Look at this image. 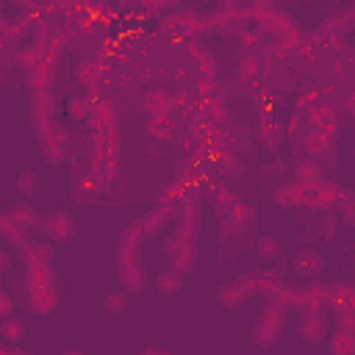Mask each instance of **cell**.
Instances as JSON below:
<instances>
[{"label": "cell", "instance_id": "6da1fadb", "mask_svg": "<svg viewBox=\"0 0 355 355\" xmlns=\"http://www.w3.org/2000/svg\"><path fill=\"white\" fill-rule=\"evenodd\" d=\"M31 122L36 128V136H39V144H42L47 164L58 166L67 155V130L53 116H31Z\"/></svg>", "mask_w": 355, "mask_h": 355}, {"label": "cell", "instance_id": "7a4b0ae2", "mask_svg": "<svg viewBox=\"0 0 355 355\" xmlns=\"http://www.w3.org/2000/svg\"><path fill=\"white\" fill-rule=\"evenodd\" d=\"M286 316H288V308L277 300H269L258 316V322L252 324V341L258 347H272L280 333H283V324H286Z\"/></svg>", "mask_w": 355, "mask_h": 355}, {"label": "cell", "instance_id": "3957f363", "mask_svg": "<svg viewBox=\"0 0 355 355\" xmlns=\"http://www.w3.org/2000/svg\"><path fill=\"white\" fill-rule=\"evenodd\" d=\"M116 272H119V280L128 291H141L147 277H144V266H141V247H128V244H119L116 247Z\"/></svg>", "mask_w": 355, "mask_h": 355}, {"label": "cell", "instance_id": "277c9868", "mask_svg": "<svg viewBox=\"0 0 355 355\" xmlns=\"http://www.w3.org/2000/svg\"><path fill=\"white\" fill-rule=\"evenodd\" d=\"M347 194H349V189H341L338 183L319 180V183L308 191V197L302 200V205L311 208V211H336L338 202H341Z\"/></svg>", "mask_w": 355, "mask_h": 355}, {"label": "cell", "instance_id": "5b68a950", "mask_svg": "<svg viewBox=\"0 0 355 355\" xmlns=\"http://www.w3.org/2000/svg\"><path fill=\"white\" fill-rule=\"evenodd\" d=\"M252 297H255V272H247L244 277H239V280H233L216 291V300L225 308H239V305L250 302Z\"/></svg>", "mask_w": 355, "mask_h": 355}, {"label": "cell", "instance_id": "8992f818", "mask_svg": "<svg viewBox=\"0 0 355 355\" xmlns=\"http://www.w3.org/2000/svg\"><path fill=\"white\" fill-rule=\"evenodd\" d=\"M178 236L183 239V241H189V244H194L197 241V236H200V227H202V211H200V205H194V202H180L178 205Z\"/></svg>", "mask_w": 355, "mask_h": 355}, {"label": "cell", "instance_id": "52a82bcc", "mask_svg": "<svg viewBox=\"0 0 355 355\" xmlns=\"http://www.w3.org/2000/svg\"><path fill=\"white\" fill-rule=\"evenodd\" d=\"M178 216V205H164V202H155L144 216H141V230H144V239H153L155 233H161L172 219Z\"/></svg>", "mask_w": 355, "mask_h": 355}, {"label": "cell", "instance_id": "ba28073f", "mask_svg": "<svg viewBox=\"0 0 355 355\" xmlns=\"http://www.w3.org/2000/svg\"><path fill=\"white\" fill-rule=\"evenodd\" d=\"M297 333L305 344H319L327 333V319H324V311H302L300 316V324H297Z\"/></svg>", "mask_w": 355, "mask_h": 355}, {"label": "cell", "instance_id": "9c48e42d", "mask_svg": "<svg viewBox=\"0 0 355 355\" xmlns=\"http://www.w3.org/2000/svg\"><path fill=\"white\" fill-rule=\"evenodd\" d=\"M44 230L55 244H69L75 239V219L67 211H53L44 219Z\"/></svg>", "mask_w": 355, "mask_h": 355}, {"label": "cell", "instance_id": "30bf717a", "mask_svg": "<svg viewBox=\"0 0 355 355\" xmlns=\"http://www.w3.org/2000/svg\"><path fill=\"white\" fill-rule=\"evenodd\" d=\"M302 150H305L311 158L336 161V141H333V139H327L319 128H311V130L302 136Z\"/></svg>", "mask_w": 355, "mask_h": 355}, {"label": "cell", "instance_id": "8fae6325", "mask_svg": "<svg viewBox=\"0 0 355 355\" xmlns=\"http://www.w3.org/2000/svg\"><path fill=\"white\" fill-rule=\"evenodd\" d=\"M28 288V305L33 313L39 316H47L55 311L58 305V291L53 286H25Z\"/></svg>", "mask_w": 355, "mask_h": 355}, {"label": "cell", "instance_id": "7c38bea8", "mask_svg": "<svg viewBox=\"0 0 355 355\" xmlns=\"http://www.w3.org/2000/svg\"><path fill=\"white\" fill-rule=\"evenodd\" d=\"M144 133L153 141H172L175 139V122L172 114H150L144 122Z\"/></svg>", "mask_w": 355, "mask_h": 355}, {"label": "cell", "instance_id": "4fadbf2b", "mask_svg": "<svg viewBox=\"0 0 355 355\" xmlns=\"http://www.w3.org/2000/svg\"><path fill=\"white\" fill-rule=\"evenodd\" d=\"M308 191H311V186H302V183H283V186H277L275 189V194H272V200H275V205H280V208H297V205H302V200L308 197Z\"/></svg>", "mask_w": 355, "mask_h": 355}, {"label": "cell", "instance_id": "5bb4252c", "mask_svg": "<svg viewBox=\"0 0 355 355\" xmlns=\"http://www.w3.org/2000/svg\"><path fill=\"white\" fill-rule=\"evenodd\" d=\"M322 269H324V258L319 255V250H311L308 247V250H300L297 252V258H294V272L297 275L313 280V277L322 275Z\"/></svg>", "mask_w": 355, "mask_h": 355}, {"label": "cell", "instance_id": "9a60e30c", "mask_svg": "<svg viewBox=\"0 0 355 355\" xmlns=\"http://www.w3.org/2000/svg\"><path fill=\"white\" fill-rule=\"evenodd\" d=\"M197 119L205 122L208 128H227L230 114H227V108H225V100H202Z\"/></svg>", "mask_w": 355, "mask_h": 355}, {"label": "cell", "instance_id": "2e32d148", "mask_svg": "<svg viewBox=\"0 0 355 355\" xmlns=\"http://www.w3.org/2000/svg\"><path fill=\"white\" fill-rule=\"evenodd\" d=\"M92 133H97V130H103V128H111V125H116V119H119V111H116V105L108 100V97H100V100H94V108H92Z\"/></svg>", "mask_w": 355, "mask_h": 355}, {"label": "cell", "instance_id": "e0dca14e", "mask_svg": "<svg viewBox=\"0 0 355 355\" xmlns=\"http://www.w3.org/2000/svg\"><path fill=\"white\" fill-rule=\"evenodd\" d=\"M294 180L297 183H302V186H316L319 180H324V169H322V161L319 158H302V161H297V166H294Z\"/></svg>", "mask_w": 355, "mask_h": 355}, {"label": "cell", "instance_id": "ac0fdd59", "mask_svg": "<svg viewBox=\"0 0 355 355\" xmlns=\"http://www.w3.org/2000/svg\"><path fill=\"white\" fill-rule=\"evenodd\" d=\"M0 239H3L6 244H11V247L22 250V247L28 244V230H25L22 225H17V222L8 216V211H0Z\"/></svg>", "mask_w": 355, "mask_h": 355}, {"label": "cell", "instance_id": "d6986e66", "mask_svg": "<svg viewBox=\"0 0 355 355\" xmlns=\"http://www.w3.org/2000/svg\"><path fill=\"white\" fill-rule=\"evenodd\" d=\"M53 83H55V64H50V61H42L33 72H28V89H31V94L47 92V89H53Z\"/></svg>", "mask_w": 355, "mask_h": 355}, {"label": "cell", "instance_id": "ffe728a7", "mask_svg": "<svg viewBox=\"0 0 355 355\" xmlns=\"http://www.w3.org/2000/svg\"><path fill=\"white\" fill-rule=\"evenodd\" d=\"M141 108L150 114H172V94L166 89H150L141 100Z\"/></svg>", "mask_w": 355, "mask_h": 355}, {"label": "cell", "instance_id": "44dd1931", "mask_svg": "<svg viewBox=\"0 0 355 355\" xmlns=\"http://www.w3.org/2000/svg\"><path fill=\"white\" fill-rule=\"evenodd\" d=\"M8 216H11L17 225H22L25 230H33V227H42V225H44L42 214H39L33 205H28V202H17V205H11V208H8Z\"/></svg>", "mask_w": 355, "mask_h": 355}, {"label": "cell", "instance_id": "7402d4cb", "mask_svg": "<svg viewBox=\"0 0 355 355\" xmlns=\"http://www.w3.org/2000/svg\"><path fill=\"white\" fill-rule=\"evenodd\" d=\"M42 61H44V53H42L36 44H22V47L14 53V64H17L22 72H33Z\"/></svg>", "mask_w": 355, "mask_h": 355}, {"label": "cell", "instance_id": "603a6c76", "mask_svg": "<svg viewBox=\"0 0 355 355\" xmlns=\"http://www.w3.org/2000/svg\"><path fill=\"white\" fill-rule=\"evenodd\" d=\"M55 108H58V100H55L53 89L36 92L31 100V116H55Z\"/></svg>", "mask_w": 355, "mask_h": 355}, {"label": "cell", "instance_id": "cb8c5ba5", "mask_svg": "<svg viewBox=\"0 0 355 355\" xmlns=\"http://www.w3.org/2000/svg\"><path fill=\"white\" fill-rule=\"evenodd\" d=\"M194 258H197V244H189V241H183V247L169 258V266L175 269V272H180V275H186V272H191V266H194Z\"/></svg>", "mask_w": 355, "mask_h": 355}, {"label": "cell", "instance_id": "d4e9b609", "mask_svg": "<svg viewBox=\"0 0 355 355\" xmlns=\"http://www.w3.org/2000/svg\"><path fill=\"white\" fill-rule=\"evenodd\" d=\"M92 108H94V100L92 97H69L67 100V116L72 122H83L92 116Z\"/></svg>", "mask_w": 355, "mask_h": 355}, {"label": "cell", "instance_id": "484cf974", "mask_svg": "<svg viewBox=\"0 0 355 355\" xmlns=\"http://www.w3.org/2000/svg\"><path fill=\"white\" fill-rule=\"evenodd\" d=\"M189 53H191V58L200 64V78H216V61L205 53V47H200L197 42H191V44H189Z\"/></svg>", "mask_w": 355, "mask_h": 355}, {"label": "cell", "instance_id": "4316f807", "mask_svg": "<svg viewBox=\"0 0 355 355\" xmlns=\"http://www.w3.org/2000/svg\"><path fill=\"white\" fill-rule=\"evenodd\" d=\"M97 191H100V183H97V178L89 172V175L78 178V183H75V202H92V200L97 197Z\"/></svg>", "mask_w": 355, "mask_h": 355}, {"label": "cell", "instance_id": "83f0119b", "mask_svg": "<svg viewBox=\"0 0 355 355\" xmlns=\"http://www.w3.org/2000/svg\"><path fill=\"white\" fill-rule=\"evenodd\" d=\"M211 200L216 202V211H219V216H222V214H227V211H230V205H233L239 197H236L225 183L211 180Z\"/></svg>", "mask_w": 355, "mask_h": 355}, {"label": "cell", "instance_id": "f1b7e54d", "mask_svg": "<svg viewBox=\"0 0 355 355\" xmlns=\"http://www.w3.org/2000/svg\"><path fill=\"white\" fill-rule=\"evenodd\" d=\"M327 349L333 355H355V336L344 333V330H336L333 338L327 341Z\"/></svg>", "mask_w": 355, "mask_h": 355}, {"label": "cell", "instance_id": "f546056e", "mask_svg": "<svg viewBox=\"0 0 355 355\" xmlns=\"http://www.w3.org/2000/svg\"><path fill=\"white\" fill-rule=\"evenodd\" d=\"M227 216L244 230V227H250L252 222H255V208L250 205V202H241V200H236L233 205H230V211H227Z\"/></svg>", "mask_w": 355, "mask_h": 355}, {"label": "cell", "instance_id": "4dcf8cb0", "mask_svg": "<svg viewBox=\"0 0 355 355\" xmlns=\"http://www.w3.org/2000/svg\"><path fill=\"white\" fill-rule=\"evenodd\" d=\"M180 286H183V275H180V272H175V269L161 272V275H158V280H155V288H158L161 294H178V291H180Z\"/></svg>", "mask_w": 355, "mask_h": 355}, {"label": "cell", "instance_id": "1f68e13d", "mask_svg": "<svg viewBox=\"0 0 355 355\" xmlns=\"http://www.w3.org/2000/svg\"><path fill=\"white\" fill-rule=\"evenodd\" d=\"M22 336H25V324H22V319H14L11 313H8V316H3L0 338H3V341H8V344H14V341H19Z\"/></svg>", "mask_w": 355, "mask_h": 355}, {"label": "cell", "instance_id": "d6a6232c", "mask_svg": "<svg viewBox=\"0 0 355 355\" xmlns=\"http://www.w3.org/2000/svg\"><path fill=\"white\" fill-rule=\"evenodd\" d=\"M239 78H244L250 83H258V78H261V61L255 55H244L241 53V58H239Z\"/></svg>", "mask_w": 355, "mask_h": 355}, {"label": "cell", "instance_id": "836d02e7", "mask_svg": "<svg viewBox=\"0 0 355 355\" xmlns=\"http://www.w3.org/2000/svg\"><path fill=\"white\" fill-rule=\"evenodd\" d=\"M333 111H336V108H333V105H327V103H322V100H319V103H313L311 108H305V122H308V130H311V128H319V125H322V122H324V119H327Z\"/></svg>", "mask_w": 355, "mask_h": 355}, {"label": "cell", "instance_id": "e575fe53", "mask_svg": "<svg viewBox=\"0 0 355 355\" xmlns=\"http://www.w3.org/2000/svg\"><path fill=\"white\" fill-rule=\"evenodd\" d=\"M183 191H186V186H183L180 180H172L169 186H164V189L158 191L155 202H164V205H180V200H183Z\"/></svg>", "mask_w": 355, "mask_h": 355}, {"label": "cell", "instance_id": "d590c367", "mask_svg": "<svg viewBox=\"0 0 355 355\" xmlns=\"http://www.w3.org/2000/svg\"><path fill=\"white\" fill-rule=\"evenodd\" d=\"M119 244H128V247H141L144 244V230H141V219L125 225V230L119 233Z\"/></svg>", "mask_w": 355, "mask_h": 355}, {"label": "cell", "instance_id": "8d00e7d4", "mask_svg": "<svg viewBox=\"0 0 355 355\" xmlns=\"http://www.w3.org/2000/svg\"><path fill=\"white\" fill-rule=\"evenodd\" d=\"M39 186H42V180H39V175L31 172V169L17 178V191H19L22 197H33V194L39 191Z\"/></svg>", "mask_w": 355, "mask_h": 355}, {"label": "cell", "instance_id": "74e56055", "mask_svg": "<svg viewBox=\"0 0 355 355\" xmlns=\"http://www.w3.org/2000/svg\"><path fill=\"white\" fill-rule=\"evenodd\" d=\"M255 252L263 258V261H272V258H280V241L275 236H261L258 244H255Z\"/></svg>", "mask_w": 355, "mask_h": 355}, {"label": "cell", "instance_id": "f35d334b", "mask_svg": "<svg viewBox=\"0 0 355 355\" xmlns=\"http://www.w3.org/2000/svg\"><path fill=\"white\" fill-rule=\"evenodd\" d=\"M103 305H105V311H108V313H114V316H116V313L128 311V294L114 288V291H108V294L103 297Z\"/></svg>", "mask_w": 355, "mask_h": 355}, {"label": "cell", "instance_id": "ab89813d", "mask_svg": "<svg viewBox=\"0 0 355 355\" xmlns=\"http://www.w3.org/2000/svg\"><path fill=\"white\" fill-rule=\"evenodd\" d=\"M319 100H322V86H305L297 92V111H305Z\"/></svg>", "mask_w": 355, "mask_h": 355}, {"label": "cell", "instance_id": "60d3db41", "mask_svg": "<svg viewBox=\"0 0 355 355\" xmlns=\"http://www.w3.org/2000/svg\"><path fill=\"white\" fill-rule=\"evenodd\" d=\"M319 130H322L327 139H333V141H336V139L341 136V130H344V122H341L338 111H333V114H330V116H327V119L319 125Z\"/></svg>", "mask_w": 355, "mask_h": 355}, {"label": "cell", "instance_id": "b9f144b4", "mask_svg": "<svg viewBox=\"0 0 355 355\" xmlns=\"http://www.w3.org/2000/svg\"><path fill=\"white\" fill-rule=\"evenodd\" d=\"M236 233H241V227H239L230 216H225V219L219 216V239H222V241H227V239H233Z\"/></svg>", "mask_w": 355, "mask_h": 355}, {"label": "cell", "instance_id": "7bdbcfd3", "mask_svg": "<svg viewBox=\"0 0 355 355\" xmlns=\"http://www.w3.org/2000/svg\"><path fill=\"white\" fill-rule=\"evenodd\" d=\"M189 133H191V136H194L200 144H205V141H208L211 128H208L205 122H200V119H191V122H189Z\"/></svg>", "mask_w": 355, "mask_h": 355}, {"label": "cell", "instance_id": "ee69618b", "mask_svg": "<svg viewBox=\"0 0 355 355\" xmlns=\"http://www.w3.org/2000/svg\"><path fill=\"white\" fill-rule=\"evenodd\" d=\"M180 247H183V239H180L178 233H172V236L164 241V252H166V258H172V255L180 250Z\"/></svg>", "mask_w": 355, "mask_h": 355}, {"label": "cell", "instance_id": "f6af8a7d", "mask_svg": "<svg viewBox=\"0 0 355 355\" xmlns=\"http://www.w3.org/2000/svg\"><path fill=\"white\" fill-rule=\"evenodd\" d=\"M236 33H239L241 44H247V47H255V44H261V36H258V33H252V31H247V28H239Z\"/></svg>", "mask_w": 355, "mask_h": 355}, {"label": "cell", "instance_id": "bcb514c9", "mask_svg": "<svg viewBox=\"0 0 355 355\" xmlns=\"http://www.w3.org/2000/svg\"><path fill=\"white\" fill-rule=\"evenodd\" d=\"M11 311H14V300H11V294H8V291H3V288H0V319H3V316H8Z\"/></svg>", "mask_w": 355, "mask_h": 355}, {"label": "cell", "instance_id": "7dc6e473", "mask_svg": "<svg viewBox=\"0 0 355 355\" xmlns=\"http://www.w3.org/2000/svg\"><path fill=\"white\" fill-rule=\"evenodd\" d=\"M178 0H150V6H147V11H153V14H161L164 8H172Z\"/></svg>", "mask_w": 355, "mask_h": 355}, {"label": "cell", "instance_id": "c3c4849f", "mask_svg": "<svg viewBox=\"0 0 355 355\" xmlns=\"http://www.w3.org/2000/svg\"><path fill=\"white\" fill-rule=\"evenodd\" d=\"M31 244H33V250H36L42 258L53 261V247H50V244H44V241H31Z\"/></svg>", "mask_w": 355, "mask_h": 355}, {"label": "cell", "instance_id": "681fc988", "mask_svg": "<svg viewBox=\"0 0 355 355\" xmlns=\"http://www.w3.org/2000/svg\"><path fill=\"white\" fill-rule=\"evenodd\" d=\"M322 239H324V241L336 239V216H330V219H327V225H324V230H322Z\"/></svg>", "mask_w": 355, "mask_h": 355}, {"label": "cell", "instance_id": "f907efd6", "mask_svg": "<svg viewBox=\"0 0 355 355\" xmlns=\"http://www.w3.org/2000/svg\"><path fill=\"white\" fill-rule=\"evenodd\" d=\"M8 266H11V252L0 247V275H3V272H8Z\"/></svg>", "mask_w": 355, "mask_h": 355}, {"label": "cell", "instance_id": "816d5d0a", "mask_svg": "<svg viewBox=\"0 0 355 355\" xmlns=\"http://www.w3.org/2000/svg\"><path fill=\"white\" fill-rule=\"evenodd\" d=\"M0 355H28V352H22V349H17L14 344H0Z\"/></svg>", "mask_w": 355, "mask_h": 355}, {"label": "cell", "instance_id": "f5cc1de1", "mask_svg": "<svg viewBox=\"0 0 355 355\" xmlns=\"http://www.w3.org/2000/svg\"><path fill=\"white\" fill-rule=\"evenodd\" d=\"M344 111L347 114H355V94L352 92H347V97H344Z\"/></svg>", "mask_w": 355, "mask_h": 355}, {"label": "cell", "instance_id": "db71d44e", "mask_svg": "<svg viewBox=\"0 0 355 355\" xmlns=\"http://www.w3.org/2000/svg\"><path fill=\"white\" fill-rule=\"evenodd\" d=\"M144 155H147V158H150V161H153V158H155V161H158V155H161V153H158V150H153V147H150V150H147V153H144Z\"/></svg>", "mask_w": 355, "mask_h": 355}, {"label": "cell", "instance_id": "11a10c76", "mask_svg": "<svg viewBox=\"0 0 355 355\" xmlns=\"http://www.w3.org/2000/svg\"><path fill=\"white\" fill-rule=\"evenodd\" d=\"M275 0H250V6H272Z\"/></svg>", "mask_w": 355, "mask_h": 355}, {"label": "cell", "instance_id": "9f6ffc18", "mask_svg": "<svg viewBox=\"0 0 355 355\" xmlns=\"http://www.w3.org/2000/svg\"><path fill=\"white\" fill-rule=\"evenodd\" d=\"M11 3H14V6H19V8H22V11H25V8H28V3H31V0H11Z\"/></svg>", "mask_w": 355, "mask_h": 355}, {"label": "cell", "instance_id": "6f0895ef", "mask_svg": "<svg viewBox=\"0 0 355 355\" xmlns=\"http://www.w3.org/2000/svg\"><path fill=\"white\" fill-rule=\"evenodd\" d=\"M219 3H222V6H236L239 0H219Z\"/></svg>", "mask_w": 355, "mask_h": 355}, {"label": "cell", "instance_id": "680465c9", "mask_svg": "<svg viewBox=\"0 0 355 355\" xmlns=\"http://www.w3.org/2000/svg\"><path fill=\"white\" fill-rule=\"evenodd\" d=\"M139 3H141V6H144V8H147V6H150V0H139Z\"/></svg>", "mask_w": 355, "mask_h": 355}, {"label": "cell", "instance_id": "91938a15", "mask_svg": "<svg viewBox=\"0 0 355 355\" xmlns=\"http://www.w3.org/2000/svg\"><path fill=\"white\" fill-rule=\"evenodd\" d=\"M0 14H3V0H0Z\"/></svg>", "mask_w": 355, "mask_h": 355}]
</instances>
